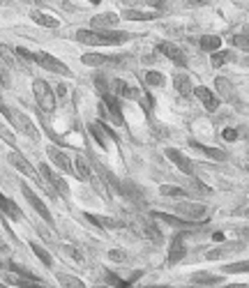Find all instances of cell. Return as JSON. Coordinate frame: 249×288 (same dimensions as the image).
Wrapping results in <instances>:
<instances>
[{"label": "cell", "mask_w": 249, "mask_h": 288, "mask_svg": "<svg viewBox=\"0 0 249 288\" xmlns=\"http://www.w3.org/2000/svg\"><path fill=\"white\" fill-rule=\"evenodd\" d=\"M17 53L21 55V58H28V60H33V62H37V65L44 67L46 71H53V74H60V77H70V67H67L65 62H60L58 58H53L51 53H44V51L33 53V51L21 49V46L17 49Z\"/></svg>", "instance_id": "2"}, {"label": "cell", "mask_w": 249, "mask_h": 288, "mask_svg": "<svg viewBox=\"0 0 249 288\" xmlns=\"http://www.w3.org/2000/svg\"><path fill=\"white\" fill-rule=\"evenodd\" d=\"M226 274H242V272H249V261H238V263H231V265L224 267Z\"/></svg>", "instance_id": "32"}, {"label": "cell", "mask_w": 249, "mask_h": 288, "mask_svg": "<svg viewBox=\"0 0 249 288\" xmlns=\"http://www.w3.org/2000/svg\"><path fill=\"white\" fill-rule=\"evenodd\" d=\"M33 93H35V102L37 106L44 111V113H51L55 109V95L51 90V86L42 79H35L33 81Z\"/></svg>", "instance_id": "3"}, {"label": "cell", "mask_w": 249, "mask_h": 288, "mask_svg": "<svg viewBox=\"0 0 249 288\" xmlns=\"http://www.w3.org/2000/svg\"><path fill=\"white\" fill-rule=\"evenodd\" d=\"M21 191H23V196H26V198H28V203H30V205H33L35 210H37V214L44 219V222H53V217H51L49 207L44 205V203H42V198H39V196L35 194V191L30 189V187H28V185H21Z\"/></svg>", "instance_id": "7"}, {"label": "cell", "mask_w": 249, "mask_h": 288, "mask_svg": "<svg viewBox=\"0 0 249 288\" xmlns=\"http://www.w3.org/2000/svg\"><path fill=\"white\" fill-rule=\"evenodd\" d=\"M175 212H178V217H182V219H187V222H206L208 217H210V210H208L206 205H201V203H187V201H182V203H175V207H173Z\"/></svg>", "instance_id": "6"}, {"label": "cell", "mask_w": 249, "mask_h": 288, "mask_svg": "<svg viewBox=\"0 0 249 288\" xmlns=\"http://www.w3.org/2000/svg\"><path fill=\"white\" fill-rule=\"evenodd\" d=\"M222 136L226 138V141H238V131L231 129V127H226V129L222 131Z\"/></svg>", "instance_id": "43"}, {"label": "cell", "mask_w": 249, "mask_h": 288, "mask_svg": "<svg viewBox=\"0 0 249 288\" xmlns=\"http://www.w3.org/2000/svg\"><path fill=\"white\" fill-rule=\"evenodd\" d=\"M244 214H247V217H249V210H244Z\"/></svg>", "instance_id": "51"}, {"label": "cell", "mask_w": 249, "mask_h": 288, "mask_svg": "<svg viewBox=\"0 0 249 288\" xmlns=\"http://www.w3.org/2000/svg\"><path fill=\"white\" fill-rule=\"evenodd\" d=\"M122 55H104V53H83L81 55V62L83 65H90V67H99V65H115L120 62Z\"/></svg>", "instance_id": "12"}, {"label": "cell", "mask_w": 249, "mask_h": 288, "mask_svg": "<svg viewBox=\"0 0 249 288\" xmlns=\"http://www.w3.org/2000/svg\"><path fill=\"white\" fill-rule=\"evenodd\" d=\"M184 254H187V249H184L182 235H175V238L171 240V247H168V263H171V265L180 263L184 258Z\"/></svg>", "instance_id": "15"}, {"label": "cell", "mask_w": 249, "mask_h": 288, "mask_svg": "<svg viewBox=\"0 0 249 288\" xmlns=\"http://www.w3.org/2000/svg\"><path fill=\"white\" fill-rule=\"evenodd\" d=\"M39 173L44 175V180H46V182H49L51 185V189L55 191V194H67V182L63 178H60L58 173H53V171L49 169V164H42V166H39Z\"/></svg>", "instance_id": "8"}, {"label": "cell", "mask_w": 249, "mask_h": 288, "mask_svg": "<svg viewBox=\"0 0 249 288\" xmlns=\"http://www.w3.org/2000/svg\"><path fill=\"white\" fill-rule=\"evenodd\" d=\"M7 159H10V164H12V166H17V169L21 171L23 175H28V178H33L39 187H44V182H42V178H39V175H37V171H35L33 166H30V164H28L26 159L21 157V153H12Z\"/></svg>", "instance_id": "9"}, {"label": "cell", "mask_w": 249, "mask_h": 288, "mask_svg": "<svg viewBox=\"0 0 249 288\" xmlns=\"http://www.w3.org/2000/svg\"><path fill=\"white\" fill-rule=\"evenodd\" d=\"M235 251H242V245H240V242H226L224 247H217V249L206 251V258L208 261H217V258H224V256L235 254Z\"/></svg>", "instance_id": "16"}, {"label": "cell", "mask_w": 249, "mask_h": 288, "mask_svg": "<svg viewBox=\"0 0 249 288\" xmlns=\"http://www.w3.org/2000/svg\"><path fill=\"white\" fill-rule=\"evenodd\" d=\"M122 19H127V21H152V19H157V12L125 10V12H122Z\"/></svg>", "instance_id": "23"}, {"label": "cell", "mask_w": 249, "mask_h": 288, "mask_svg": "<svg viewBox=\"0 0 249 288\" xmlns=\"http://www.w3.org/2000/svg\"><path fill=\"white\" fill-rule=\"evenodd\" d=\"M115 26H118V14H113V12H104V14L90 19V28H97V30H106V28Z\"/></svg>", "instance_id": "14"}, {"label": "cell", "mask_w": 249, "mask_h": 288, "mask_svg": "<svg viewBox=\"0 0 249 288\" xmlns=\"http://www.w3.org/2000/svg\"><path fill=\"white\" fill-rule=\"evenodd\" d=\"M166 157L171 159V162H173L184 175H192V162L184 157L180 150H175V148H168V150H166Z\"/></svg>", "instance_id": "17"}, {"label": "cell", "mask_w": 249, "mask_h": 288, "mask_svg": "<svg viewBox=\"0 0 249 288\" xmlns=\"http://www.w3.org/2000/svg\"><path fill=\"white\" fill-rule=\"evenodd\" d=\"M106 281L108 283H113V286H120V288H127V286H132L130 281H122L120 277H115L113 272H106Z\"/></svg>", "instance_id": "38"}, {"label": "cell", "mask_w": 249, "mask_h": 288, "mask_svg": "<svg viewBox=\"0 0 249 288\" xmlns=\"http://www.w3.org/2000/svg\"><path fill=\"white\" fill-rule=\"evenodd\" d=\"M192 93H194L196 97L201 99V104H203V109H206V111L215 113V111L219 109V99H217L215 95H212L210 88H206V86H196V88H192Z\"/></svg>", "instance_id": "10"}, {"label": "cell", "mask_w": 249, "mask_h": 288, "mask_svg": "<svg viewBox=\"0 0 249 288\" xmlns=\"http://www.w3.org/2000/svg\"><path fill=\"white\" fill-rule=\"evenodd\" d=\"M30 19H33L35 23H39V26H44V28H58V26H60L58 19L49 17V14H44V12H39V10H33V12H30Z\"/></svg>", "instance_id": "25"}, {"label": "cell", "mask_w": 249, "mask_h": 288, "mask_svg": "<svg viewBox=\"0 0 249 288\" xmlns=\"http://www.w3.org/2000/svg\"><path fill=\"white\" fill-rule=\"evenodd\" d=\"M192 281L201 283V286H208V283H219L222 277H219V274H210V272H194V274H192Z\"/></svg>", "instance_id": "26"}, {"label": "cell", "mask_w": 249, "mask_h": 288, "mask_svg": "<svg viewBox=\"0 0 249 288\" xmlns=\"http://www.w3.org/2000/svg\"><path fill=\"white\" fill-rule=\"evenodd\" d=\"M108 258H111V261H125V258H127V256H125L122 251L113 249V251H108Z\"/></svg>", "instance_id": "45"}, {"label": "cell", "mask_w": 249, "mask_h": 288, "mask_svg": "<svg viewBox=\"0 0 249 288\" xmlns=\"http://www.w3.org/2000/svg\"><path fill=\"white\" fill-rule=\"evenodd\" d=\"M244 235H247V238H249V229H244Z\"/></svg>", "instance_id": "49"}, {"label": "cell", "mask_w": 249, "mask_h": 288, "mask_svg": "<svg viewBox=\"0 0 249 288\" xmlns=\"http://www.w3.org/2000/svg\"><path fill=\"white\" fill-rule=\"evenodd\" d=\"M46 155H49L51 159H53V164L55 166H60V169L65 171V173H74V166H72V159L67 157L63 150H58V148H53V146H49L46 148Z\"/></svg>", "instance_id": "13"}, {"label": "cell", "mask_w": 249, "mask_h": 288, "mask_svg": "<svg viewBox=\"0 0 249 288\" xmlns=\"http://www.w3.org/2000/svg\"><path fill=\"white\" fill-rule=\"evenodd\" d=\"M192 148H196V150H201L203 155H208L210 159H215V162H222V159H226V153L224 150H219V148H210V146H203V143H199V141H194L192 138Z\"/></svg>", "instance_id": "22"}, {"label": "cell", "mask_w": 249, "mask_h": 288, "mask_svg": "<svg viewBox=\"0 0 249 288\" xmlns=\"http://www.w3.org/2000/svg\"><path fill=\"white\" fill-rule=\"evenodd\" d=\"M95 81H97V88H99V90H102V93H108L106 79H104V77H97V79H95Z\"/></svg>", "instance_id": "46"}, {"label": "cell", "mask_w": 249, "mask_h": 288, "mask_svg": "<svg viewBox=\"0 0 249 288\" xmlns=\"http://www.w3.org/2000/svg\"><path fill=\"white\" fill-rule=\"evenodd\" d=\"M58 281L63 283V286H76V288H81V286H83L81 279L70 277V274H58Z\"/></svg>", "instance_id": "35"}, {"label": "cell", "mask_w": 249, "mask_h": 288, "mask_svg": "<svg viewBox=\"0 0 249 288\" xmlns=\"http://www.w3.org/2000/svg\"><path fill=\"white\" fill-rule=\"evenodd\" d=\"M233 46H238L240 51H247L249 53V35H235L233 37Z\"/></svg>", "instance_id": "36"}, {"label": "cell", "mask_w": 249, "mask_h": 288, "mask_svg": "<svg viewBox=\"0 0 249 288\" xmlns=\"http://www.w3.org/2000/svg\"><path fill=\"white\" fill-rule=\"evenodd\" d=\"M159 194L162 196H173V198H187V191L180 189V187H173V185H162Z\"/></svg>", "instance_id": "31"}, {"label": "cell", "mask_w": 249, "mask_h": 288, "mask_svg": "<svg viewBox=\"0 0 249 288\" xmlns=\"http://www.w3.org/2000/svg\"><path fill=\"white\" fill-rule=\"evenodd\" d=\"M74 173H76V178L79 180H90L92 178V171H90V164H88V159L83 157V155H76V159H74Z\"/></svg>", "instance_id": "19"}, {"label": "cell", "mask_w": 249, "mask_h": 288, "mask_svg": "<svg viewBox=\"0 0 249 288\" xmlns=\"http://www.w3.org/2000/svg\"><path fill=\"white\" fill-rule=\"evenodd\" d=\"M95 169H97V173L102 175V180H104V182H106V185H111V187H113V189H118V187H120V182H118V180H115V175L111 173V171H106V169H104V166H102V164H95Z\"/></svg>", "instance_id": "28"}, {"label": "cell", "mask_w": 249, "mask_h": 288, "mask_svg": "<svg viewBox=\"0 0 249 288\" xmlns=\"http://www.w3.org/2000/svg\"><path fill=\"white\" fill-rule=\"evenodd\" d=\"M212 240H215V242H222V240H224V233H215V235H212Z\"/></svg>", "instance_id": "48"}, {"label": "cell", "mask_w": 249, "mask_h": 288, "mask_svg": "<svg viewBox=\"0 0 249 288\" xmlns=\"http://www.w3.org/2000/svg\"><path fill=\"white\" fill-rule=\"evenodd\" d=\"M173 86L182 97H187V95L192 93V79L187 77V74H182V71H178V74L173 77Z\"/></svg>", "instance_id": "24"}, {"label": "cell", "mask_w": 249, "mask_h": 288, "mask_svg": "<svg viewBox=\"0 0 249 288\" xmlns=\"http://www.w3.org/2000/svg\"><path fill=\"white\" fill-rule=\"evenodd\" d=\"M7 281L12 283V286H35L33 279H26V277H14V274H10L7 277Z\"/></svg>", "instance_id": "37"}, {"label": "cell", "mask_w": 249, "mask_h": 288, "mask_svg": "<svg viewBox=\"0 0 249 288\" xmlns=\"http://www.w3.org/2000/svg\"><path fill=\"white\" fill-rule=\"evenodd\" d=\"M0 210L5 212V214H7V217H10V219H14V222H21V217H23L17 203H14V201H10V198H5V196H3V194H0Z\"/></svg>", "instance_id": "21"}, {"label": "cell", "mask_w": 249, "mask_h": 288, "mask_svg": "<svg viewBox=\"0 0 249 288\" xmlns=\"http://www.w3.org/2000/svg\"><path fill=\"white\" fill-rule=\"evenodd\" d=\"M187 3H190V5H194V7H199V5H208L210 0H187Z\"/></svg>", "instance_id": "47"}, {"label": "cell", "mask_w": 249, "mask_h": 288, "mask_svg": "<svg viewBox=\"0 0 249 288\" xmlns=\"http://www.w3.org/2000/svg\"><path fill=\"white\" fill-rule=\"evenodd\" d=\"M146 83L148 86H164L166 79H164L162 71H146Z\"/></svg>", "instance_id": "33"}, {"label": "cell", "mask_w": 249, "mask_h": 288, "mask_svg": "<svg viewBox=\"0 0 249 288\" xmlns=\"http://www.w3.org/2000/svg\"><path fill=\"white\" fill-rule=\"evenodd\" d=\"M104 118H108L115 127H122L125 125V115H122V106H120V99L111 93H104L102 99V106H99Z\"/></svg>", "instance_id": "4"}, {"label": "cell", "mask_w": 249, "mask_h": 288, "mask_svg": "<svg viewBox=\"0 0 249 288\" xmlns=\"http://www.w3.org/2000/svg\"><path fill=\"white\" fill-rule=\"evenodd\" d=\"M199 46L203 51H217L222 46V39L217 37V35H203V37L199 39Z\"/></svg>", "instance_id": "27"}, {"label": "cell", "mask_w": 249, "mask_h": 288, "mask_svg": "<svg viewBox=\"0 0 249 288\" xmlns=\"http://www.w3.org/2000/svg\"><path fill=\"white\" fill-rule=\"evenodd\" d=\"M215 83H217V88H219V90H222V93L226 95V97H231V95H233V93H231V86H228L226 79H217Z\"/></svg>", "instance_id": "41"}, {"label": "cell", "mask_w": 249, "mask_h": 288, "mask_svg": "<svg viewBox=\"0 0 249 288\" xmlns=\"http://www.w3.org/2000/svg\"><path fill=\"white\" fill-rule=\"evenodd\" d=\"M0 81H3V86H10V74H7L5 69V62H3V58H0Z\"/></svg>", "instance_id": "42"}, {"label": "cell", "mask_w": 249, "mask_h": 288, "mask_svg": "<svg viewBox=\"0 0 249 288\" xmlns=\"http://www.w3.org/2000/svg\"><path fill=\"white\" fill-rule=\"evenodd\" d=\"M76 39L81 44H88V46H108V44H118L125 42L127 35L125 33H108V30H97V28H83L76 33Z\"/></svg>", "instance_id": "1"}, {"label": "cell", "mask_w": 249, "mask_h": 288, "mask_svg": "<svg viewBox=\"0 0 249 288\" xmlns=\"http://www.w3.org/2000/svg\"><path fill=\"white\" fill-rule=\"evenodd\" d=\"M7 256H10V247L0 240V265H7L10 267V261H7Z\"/></svg>", "instance_id": "39"}, {"label": "cell", "mask_w": 249, "mask_h": 288, "mask_svg": "<svg viewBox=\"0 0 249 288\" xmlns=\"http://www.w3.org/2000/svg\"><path fill=\"white\" fill-rule=\"evenodd\" d=\"M0 58H3V62L10 67H14V69H26V62H23L21 58L17 55V51H12L7 44H0Z\"/></svg>", "instance_id": "18"}, {"label": "cell", "mask_w": 249, "mask_h": 288, "mask_svg": "<svg viewBox=\"0 0 249 288\" xmlns=\"http://www.w3.org/2000/svg\"><path fill=\"white\" fill-rule=\"evenodd\" d=\"M88 219H90L92 224L102 226V229H120V226H122L120 222H115V219H108V217H92V214H88Z\"/></svg>", "instance_id": "29"}, {"label": "cell", "mask_w": 249, "mask_h": 288, "mask_svg": "<svg viewBox=\"0 0 249 288\" xmlns=\"http://www.w3.org/2000/svg\"><path fill=\"white\" fill-rule=\"evenodd\" d=\"M233 55L228 53V51H212V58H210V62H212V67H222V65H226L228 60H231Z\"/></svg>", "instance_id": "30"}, {"label": "cell", "mask_w": 249, "mask_h": 288, "mask_svg": "<svg viewBox=\"0 0 249 288\" xmlns=\"http://www.w3.org/2000/svg\"><path fill=\"white\" fill-rule=\"evenodd\" d=\"M146 5L155 7V10H164V7H166V0H146Z\"/></svg>", "instance_id": "44"}, {"label": "cell", "mask_w": 249, "mask_h": 288, "mask_svg": "<svg viewBox=\"0 0 249 288\" xmlns=\"http://www.w3.org/2000/svg\"><path fill=\"white\" fill-rule=\"evenodd\" d=\"M88 129L95 134V138H97L99 146H102V148H108V141H106V138H111V136H108L106 122H90V125H88Z\"/></svg>", "instance_id": "20"}, {"label": "cell", "mask_w": 249, "mask_h": 288, "mask_svg": "<svg viewBox=\"0 0 249 288\" xmlns=\"http://www.w3.org/2000/svg\"><path fill=\"white\" fill-rule=\"evenodd\" d=\"M90 3H95V5H97V3H99V0H90Z\"/></svg>", "instance_id": "50"}, {"label": "cell", "mask_w": 249, "mask_h": 288, "mask_svg": "<svg viewBox=\"0 0 249 288\" xmlns=\"http://www.w3.org/2000/svg\"><path fill=\"white\" fill-rule=\"evenodd\" d=\"M5 118L10 120L12 125L17 127L21 134H26L28 138H39V131H37V127H35V122L30 118H28L26 113H21V111H14V109H10L7 106V111H5Z\"/></svg>", "instance_id": "5"}, {"label": "cell", "mask_w": 249, "mask_h": 288, "mask_svg": "<svg viewBox=\"0 0 249 288\" xmlns=\"http://www.w3.org/2000/svg\"><path fill=\"white\" fill-rule=\"evenodd\" d=\"M157 51L162 55H166L168 60H173L175 65H184V62H187V55H184V51L180 49V46H175V44H171V42L157 44Z\"/></svg>", "instance_id": "11"}, {"label": "cell", "mask_w": 249, "mask_h": 288, "mask_svg": "<svg viewBox=\"0 0 249 288\" xmlns=\"http://www.w3.org/2000/svg\"><path fill=\"white\" fill-rule=\"evenodd\" d=\"M63 249H65V254L72 256V258H74L76 263H83V254H81L79 249H76V247H63Z\"/></svg>", "instance_id": "40"}, {"label": "cell", "mask_w": 249, "mask_h": 288, "mask_svg": "<svg viewBox=\"0 0 249 288\" xmlns=\"http://www.w3.org/2000/svg\"><path fill=\"white\" fill-rule=\"evenodd\" d=\"M30 249L35 251V256H37L39 261L44 263V265H51V263H53V261H51V256L46 254V249H44V247H39V245H35V242H30Z\"/></svg>", "instance_id": "34"}]
</instances>
